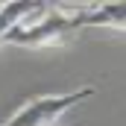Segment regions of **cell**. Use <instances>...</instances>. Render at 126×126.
<instances>
[{
  "mask_svg": "<svg viewBox=\"0 0 126 126\" xmlns=\"http://www.w3.org/2000/svg\"><path fill=\"white\" fill-rule=\"evenodd\" d=\"M79 15H64L59 9L47 6V12L38 21H32L27 27L15 24L12 30L6 32L3 41L18 44V47H30V50H38V47H62V44H67L79 32Z\"/></svg>",
  "mask_w": 126,
  "mask_h": 126,
  "instance_id": "cell-1",
  "label": "cell"
},
{
  "mask_svg": "<svg viewBox=\"0 0 126 126\" xmlns=\"http://www.w3.org/2000/svg\"><path fill=\"white\" fill-rule=\"evenodd\" d=\"M97 94L94 85H82L73 91H62V94H41L30 97L15 114H9L0 126H53L62 114H67L70 109H76L79 103L91 100Z\"/></svg>",
  "mask_w": 126,
  "mask_h": 126,
  "instance_id": "cell-2",
  "label": "cell"
},
{
  "mask_svg": "<svg viewBox=\"0 0 126 126\" xmlns=\"http://www.w3.org/2000/svg\"><path fill=\"white\" fill-rule=\"evenodd\" d=\"M88 27H114L117 32H123L126 27L123 3H94L88 12L79 15V30H88Z\"/></svg>",
  "mask_w": 126,
  "mask_h": 126,
  "instance_id": "cell-3",
  "label": "cell"
},
{
  "mask_svg": "<svg viewBox=\"0 0 126 126\" xmlns=\"http://www.w3.org/2000/svg\"><path fill=\"white\" fill-rule=\"evenodd\" d=\"M30 6H32V3H3V9H0V44H3L6 32L30 12Z\"/></svg>",
  "mask_w": 126,
  "mask_h": 126,
  "instance_id": "cell-4",
  "label": "cell"
},
{
  "mask_svg": "<svg viewBox=\"0 0 126 126\" xmlns=\"http://www.w3.org/2000/svg\"><path fill=\"white\" fill-rule=\"evenodd\" d=\"M0 9H3V3H0Z\"/></svg>",
  "mask_w": 126,
  "mask_h": 126,
  "instance_id": "cell-5",
  "label": "cell"
}]
</instances>
